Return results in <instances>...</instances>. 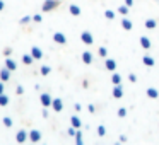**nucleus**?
Listing matches in <instances>:
<instances>
[{"label": "nucleus", "mask_w": 159, "mask_h": 145, "mask_svg": "<svg viewBox=\"0 0 159 145\" xmlns=\"http://www.w3.org/2000/svg\"><path fill=\"white\" fill-rule=\"evenodd\" d=\"M104 15H106V19H113L115 17V12L113 11H106V12H104Z\"/></svg>", "instance_id": "obj_32"}, {"label": "nucleus", "mask_w": 159, "mask_h": 145, "mask_svg": "<svg viewBox=\"0 0 159 145\" xmlns=\"http://www.w3.org/2000/svg\"><path fill=\"white\" fill-rule=\"evenodd\" d=\"M140 45L144 46L145 50L151 48V39H149V38H140Z\"/></svg>", "instance_id": "obj_19"}, {"label": "nucleus", "mask_w": 159, "mask_h": 145, "mask_svg": "<svg viewBox=\"0 0 159 145\" xmlns=\"http://www.w3.org/2000/svg\"><path fill=\"white\" fill-rule=\"evenodd\" d=\"M0 94H4V80H0Z\"/></svg>", "instance_id": "obj_38"}, {"label": "nucleus", "mask_w": 159, "mask_h": 145, "mask_svg": "<svg viewBox=\"0 0 159 145\" xmlns=\"http://www.w3.org/2000/svg\"><path fill=\"white\" fill-rule=\"evenodd\" d=\"M70 123H72V126H75V128H80V125H82L77 116H72V118H70Z\"/></svg>", "instance_id": "obj_18"}, {"label": "nucleus", "mask_w": 159, "mask_h": 145, "mask_svg": "<svg viewBox=\"0 0 159 145\" xmlns=\"http://www.w3.org/2000/svg\"><path fill=\"white\" fill-rule=\"evenodd\" d=\"M4 9H5V2H4V0H0V12L4 11Z\"/></svg>", "instance_id": "obj_37"}, {"label": "nucleus", "mask_w": 159, "mask_h": 145, "mask_svg": "<svg viewBox=\"0 0 159 145\" xmlns=\"http://www.w3.org/2000/svg\"><path fill=\"white\" fill-rule=\"evenodd\" d=\"M39 101H41V104L45 108H48V106H52V103H53V99H52V96H50V94H41V96H39Z\"/></svg>", "instance_id": "obj_4"}, {"label": "nucleus", "mask_w": 159, "mask_h": 145, "mask_svg": "<svg viewBox=\"0 0 159 145\" xmlns=\"http://www.w3.org/2000/svg\"><path fill=\"white\" fill-rule=\"evenodd\" d=\"M2 123H4V126L5 128H11L12 125H14V121H12V118H9V116H5L4 120H2Z\"/></svg>", "instance_id": "obj_17"}, {"label": "nucleus", "mask_w": 159, "mask_h": 145, "mask_svg": "<svg viewBox=\"0 0 159 145\" xmlns=\"http://www.w3.org/2000/svg\"><path fill=\"white\" fill-rule=\"evenodd\" d=\"M60 5V0H45L43 2V12H52Z\"/></svg>", "instance_id": "obj_1"}, {"label": "nucleus", "mask_w": 159, "mask_h": 145, "mask_svg": "<svg viewBox=\"0 0 159 145\" xmlns=\"http://www.w3.org/2000/svg\"><path fill=\"white\" fill-rule=\"evenodd\" d=\"M99 56H106V48H99Z\"/></svg>", "instance_id": "obj_36"}, {"label": "nucleus", "mask_w": 159, "mask_h": 145, "mask_svg": "<svg viewBox=\"0 0 159 145\" xmlns=\"http://www.w3.org/2000/svg\"><path fill=\"white\" fill-rule=\"evenodd\" d=\"M69 11H70V14H72V15H80V7H79V5H70Z\"/></svg>", "instance_id": "obj_16"}, {"label": "nucleus", "mask_w": 159, "mask_h": 145, "mask_svg": "<svg viewBox=\"0 0 159 145\" xmlns=\"http://www.w3.org/2000/svg\"><path fill=\"white\" fill-rule=\"evenodd\" d=\"M22 92H24V87H22V86H17V89H16V94H19V96H21Z\"/></svg>", "instance_id": "obj_34"}, {"label": "nucleus", "mask_w": 159, "mask_h": 145, "mask_svg": "<svg viewBox=\"0 0 159 145\" xmlns=\"http://www.w3.org/2000/svg\"><path fill=\"white\" fill-rule=\"evenodd\" d=\"M104 67H106L108 70H111V72H113V70L116 68V62H115V60H110V58H108L106 63H104Z\"/></svg>", "instance_id": "obj_14"}, {"label": "nucleus", "mask_w": 159, "mask_h": 145, "mask_svg": "<svg viewBox=\"0 0 159 145\" xmlns=\"http://www.w3.org/2000/svg\"><path fill=\"white\" fill-rule=\"evenodd\" d=\"M147 96H149V97H152V99H156V97H157L159 94H157V90H156V89H152V87H151V89H147Z\"/></svg>", "instance_id": "obj_21"}, {"label": "nucleus", "mask_w": 159, "mask_h": 145, "mask_svg": "<svg viewBox=\"0 0 159 145\" xmlns=\"http://www.w3.org/2000/svg\"><path fill=\"white\" fill-rule=\"evenodd\" d=\"M4 55H5V56L12 55V48H11V46H5V48H4Z\"/></svg>", "instance_id": "obj_31"}, {"label": "nucleus", "mask_w": 159, "mask_h": 145, "mask_svg": "<svg viewBox=\"0 0 159 145\" xmlns=\"http://www.w3.org/2000/svg\"><path fill=\"white\" fill-rule=\"evenodd\" d=\"M33 21H34V22H41V21H43V17H41L39 14H36L34 17H33Z\"/></svg>", "instance_id": "obj_35"}, {"label": "nucleus", "mask_w": 159, "mask_h": 145, "mask_svg": "<svg viewBox=\"0 0 159 145\" xmlns=\"http://www.w3.org/2000/svg\"><path fill=\"white\" fill-rule=\"evenodd\" d=\"M29 140H31L33 143H38V142L41 140V131L39 130H31L29 131Z\"/></svg>", "instance_id": "obj_3"}, {"label": "nucleus", "mask_w": 159, "mask_h": 145, "mask_svg": "<svg viewBox=\"0 0 159 145\" xmlns=\"http://www.w3.org/2000/svg\"><path fill=\"white\" fill-rule=\"evenodd\" d=\"M28 138H29V133L26 130H19L17 135H16V142H17V143H24Z\"/></svg>", "instance_id": "obj_2"}, {"label": "nucleus", "mask_w": 159, "mask_h": 145, "mask_svg": "<svg viewBox=\"0 0 159 145\" xmlns=\"http://www.w3.org/2000/svg\"><path fill=\"white\" fill-rule=\"evenodd\" d=\"M145 28H147V29H154L156 28V21H154V19H147V21H145Z\"/></svg>", "instance_id": "obj_20"}, {"label": "nucleus", "mask_w": 159, "mask_h": 145, "mask_svg": "<svg viewBox=\"0 0 159 145\" xmlns=\"http://www.w3.org/2000/svg\"><path fill=\"white\" fill-rule=\"evenodd\" d=\"M75 133H77V131H75V126H70V128H69V135H70V137H75Z\"/></svg>", "instance_id": "obj_33"}, {"label": "nucleus", "mask_w": 159, "mask_h": 145, "mask_svg": "<svg viewBox=\"0 0 159 145\" xmlns=\"http://www.w3.org/2000/svg\"><path fill=\"white\" fill-rule=\"evenodd\" d=\"M113 96L116 97V99H120V97L123 96V89H121L120 86H116V87H115V90H113Z\"/></svg>", "instance_id": "obj_15"}, {"label": "nucleus", "mask_w": 159, "mask_h": 145, "mask_svg": "<svg viewBox=\"0 0 159 145\" xmlns=\"http://www.w3.org/2000/svg\"><path fill=\"white\" fill-rule=\"evenodd\" d=\"M31 55L34 56V60L43 58V51H41V48H38V46H33V48H31Z\"/></svg>", "instance_id": "obj_10"}, {"label": "nucleus", "mask_w": 159, "mask_h": 145, "mask_svg": "<svg viewBox=\"0 0 159 145\" xmlns=\"http://www.w3.org/2000/svg\"><path fill=\"white\" fill-rule=\"evenodd\" d=\"M29 21H31V17H29V15H24V17H22L21 21H19V24H28Z\"/></svg>", "instance_id": "obj_28"}, {"label": "nucleus", "mask_w": 159, "mask_h": 145, "mask_svg": "<svg viewBox=\"0 0 159 145\" xmlns=\"http://www.w3.org/2000/svg\"><path fill=\"white\" fill-rule=\"evenodd\" d=\"M82 62L87 63V65H89V63H93V53L84 51V53H82Z\"/></svg>", "instance_id": "obj_12"}, {"label": "nucleus", "mask_w": 159, "mask_h": 145, "mask_svg": "<svg viewBox=\"0 0 159 145\" xmlns=\"http://www.w3.org/2000/svg\"><path fill=\"white\" fill-rule=\"evenodd\" d=\"M134 4V0H125V5H132Z\"/></svg>", "instance_id": "obj_40"}, {"label": "nucleus", "mask_w": 159, "mask_h": 145, "mask_svg": "<svg viewBox=\"0 0 159 145\" xmlns=\"http://www.w3.org/2000/svg\"><path fill=\"white\" fill-rule=\"evenodd\" d=\"M39 72H41V75H48V73L52 72V68H50L48 65H43V67H41V70H39Z\"/></svg>", "instance_id": "obj_24"}, {"label": "nucleus", "mask_w": 159, "mask_h": 145, "mask_svg": "<svg viewBox=\"0 0 159 145\" xmlns=\"http://www.w3.org/2000/svg\"><path fill=\"white\" fill-rule=\"evenodd\" d=\"M5 67H7L9 70H12V72L17 70V63H16L12 58H9V56H5Z\"/></svg>", "instance_id": "obj_9"}, {"label": "nucleus", "mask_w": 159, "mask_h": 145, "mask_svg": "<svg viewBox=\"0 0 159 145\" xmlns=\"http://www.w3.org/2000/svg\"><path fill=\"white\" fill-rule=\"evenodd\" d=\"M75 142L79 145H82V133H80V131H77V133H75Z\"/></svg>", "instance_id": "obj_27"}, {"label": "nucleus", "mask_w": 159, "mask_h": 145, "mask_svg": "<svg viewBox=\"0 0 159 145\" xmlns=\"http://www.w3.org/2000/svg\"><path fill=\"white\" fill-rule=\"evenodd\" d=\"M80 39H82V43H86V45H93V43H94L93 34H91L89 31H84L82 34H80Z\"/></svg>", "instance_id": "obj_6"}, {"label": "nucleus", "mask_w": 159, "mask_h": 145, "mask_svg": "<svg viewBox=\"0 0 159 145\" xmlns=\"http://www.w3.org/2000/svg\"><path fill=\"white\" fill-rule=\"evenodd\" d=\"M144 65L152 67V65H154V58H151V56H144Z\"/></svg>", "instance_id": "obj_22"}, {"label": "nucleus", "mask_w": 159, "mask_h": 145, "mask_svg": "<svg viewBox=\"0 0 159 145\" xmlns=\"http://www.w3.org/2000/svg\"><path fill=\"white\" fill-rule=\"evenodd\" d=\"M120 80H121V77L118 75V73H115V75L111 77V82H113L115 86H118V84H120Z\"/></svg>", "instance_id": "obj_25"}, {"label": "nucleus", "mask_w": 159, "mask_h": 145, "mask_svg": "<svg viewBox=\"0 0 159 145\" xmlns=\"http://www.w3.org/2000/svg\"><path fill=\"white\" fill-rule=\"evenodd\" d=\"M128 79H130V80H132V82H135V80H137V77H135V75H134V73H130V77H128Z\"/></svg>", "instance_id": "obj_39"}, {"label": "nucleus", "mask_w": 159, "mask_h": 145, "mask_svg": "<svg viewBox=\"0 0 159 145\" xmlns=\"http://www.w3.org/2000/svg\"><path fill=\"white\" fill-rule=\"evenodd\" d=\"M53 41L58 43V45H65V43H67V36L63 34V33H55V34H53Z\"/></svg>", "instance_id": "obj_5"}, {"label": "nucleus", "mask_w": 159, "mask_h": 145, "mask_svg": "<svg viewBox=\"0 0 159 145\" xmlns=\"http://www.w3.org/2000/svg\"><path fill=\"white\" fill-rule=\"evenodd\" d=\"M9 103H11V97L5 96V94H0V108L9 106Z\"/></svg>", "instance_id": "obj_11"}, {"label": "nucleus", "mask_w": 159, "mask_h": 145, "mask_svg": "<svg viewBox=\"0 0 159 145\" xmlns=\"http://www.w3.org/2000/svg\"><path fill=\"white\" fill-rule=\"evenodd\" d=\"M33 62H34V56H33L31 53H29V55H22V63H24V65H31Z\"/></svg>", "instance_id": "obj_13"}, {"label": "nucleus", "mask_w": 159, "mask_h": 145, "mask_svg": "<svg viewBox=\"0 0 159 145\" xmlns=\"http://www.w3.org/2000/svg\"><path fill=\"white\" fill-rule=\"evenodd\" d=\"M52 108H53V111H57V113H60V111L63 109V101L60 99V97H57V99H53V103H52Z\"/></svg>", "instance_id": "obj_7"}, {"label": "nucleus", "mask_w": 159, "mask_h": 145, "mask_svg": "<svg viewBox=\"0 0 159 145\" xmlns=\"http://www.w3.org/2000/svg\"><path fill=\"white\" fill-rule=\"evenodd\" d=\"M118 12H120V14H123V15H127L128 14V5H121V7L118 9Z\"/></svg>", "instance_id": "obj_26"}, {"label": "nucleus", "mask_w": 159, "mask_h": 145, "mask_svg": "<svg viewBox=\"0 0 159 145\" xmlns=\"http://www.w3.org/2000/svg\"><path fill=\"white\" fill-rule=\"evenodd\" d=\"M98 133H99V137H104V135H106V128L99 126V128H98Z\"/></svg>", "instance_id": "obj_30"}, {"label": "nucleus", "mask_w": 159, "mask_h": 145, "mask_svg": "<svg viewBox=\"0 0 159 145\" xmlns=\"http://www.w3.org/2000/svg\"><path fill=\"white\" fill-rule=\"evenodd\" d=\"M121 26H123V29H132V22L128 21V19H123V21H121Z\"/></svg>", "instance_id": "obj_23"}, {"label": "nucleus", "mask_w": 159, "mask_h": 145, "mask_svg": "<svg viewBox=\"0 0 159 145\" xmlns=\"http://www.w3.org/2000/svg\"><path fill=\"white\" fill-rule=\"evenodd\" d=\"M11 72H12V70H9L7 67H5V68H2V70H0V80L9 82V80H11Z\"/></svg>", "instance_id": "obj_8"}, {"label": "nucleus", "mask_w": 159, "mask_h": 145, "mask_svg": "<svg viewBox=\"0 0 159 145\" xmlns=\"http://www.w3.org/2000/svg\"><path fill=\"white\" fill-rule=\"evenodd\" d=\"M118 116H120V118H125V116H127V109H125V108H120V111H118Z\"/></svg>", "instance_id": "obj_29"}]
</instances>
